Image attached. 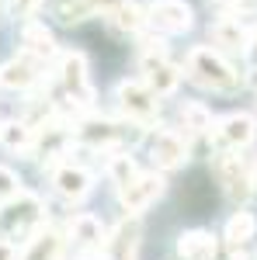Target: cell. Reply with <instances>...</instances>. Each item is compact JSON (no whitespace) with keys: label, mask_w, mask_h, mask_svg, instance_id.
Segmentation results:
<instances>
[{"label":"cell","mask_w":257,"mask_h":260,"mask_svg":"<svg viewBox=\"0 0 257 260\" xmlns=\"http://www.w3.org/2000/svg\"><path fill=\"white\" fill-rule=\"evenodd\" d=\"M39 83V66L32 56H21V59H11L0 66V87L4 90H28Z\"/></svg>","instance_id":"cell-13"},{"label":"cell","mask_w":257,"mask_h":260,"mask_svg":"<svg viewBox=\"0 0 257 260\" xmlns=\"http://www.w3.org/2000/svg\"><path fill=\"white\" fill-rule=\"evenodd\" d=\"M254 236H257V219L250 215V212H237L233 219L226 222V240L233 243V246L254 240Z\"/></svg>","instance_id":"cell-22"},{"label":"cell","mask_w":257,"mask_h":260,"mask_svg":"<svg viewBox=\"0 0 257 260\" xmlns=\"http://www.w3.org/2000/svg\"><path fill=\"white\" fill-rule=\"evenodd\" d=\"M60 253H63V236L52 225H45L28 240V250L21 253V260H60Z\"/></svg>","instance_id":"cell-16"},{"label":"cell","mask_w":257,"mask_h":260,"mask_svg":"<svg viewBox=\"0 0 257 260\" xmlns=\"http://www.w3.org/2000/svg\"><path fill=\"white\" fill-rule=\"evenodd\" d=\"M115 98H119V108L125 111V118L139 121V125H150V121H157V115H160V101H157V94H153L146 83L122 80V83H119V90H115Z\"/></svg>","instance_id":"cell-2"},{"label":"cell","mask_w":257,"mask_h":260,"mask_svg":"<svg viewBox=\"0 0 257 260\" xmlns=\"http://www.w3.org/2000/svg\"><path fill=\"white\" fill-rule=\"evenodd\" d=\"M254 136H257V125H254V118L250 115H226V118L216 125V146L219 149H243V146H250L254 142Z\"/></svg>","instance_id":"cell-9"},{"label":"cell","mask_w":257,"mask_h":260,"mask_svg":"<svg viewBox=\"0 0 257 260\" xmlns=\"http://www.w3.org/2000/svg\"><path fill=\"white\" fill-rule=\"evenodd\" d=\"M150 156H153V163L160 170H174V167H181L188 160V142L174 128H160L153 136V142H150Z\"/></svg>","instance_id":"cell-8"},{"label":"cell","mask_w":257,"mask_h":260,"mask_svg":"<svg viewBox=\"0 0 257 260\" xmlns=\"http://www.w3.org/2000/svg\"><path fill=\"white\" fill-rule=\"evenodd\" d=\"M21 45H24V56H32V59H52L56 56V39H52V31L45 24H39V21L24 24Z\"/></svg>","instance_id":"cell-14"},{"label":"cell","mask_w":257,"mask_h":260,"mask_svg":"<svg viewBox=\"0 0 257 260\" xmlns=\"http://www.w3.org/2000/svg\"><path fill=\"white\" fill-rule=\"evenodd\" d=\"M80 260H94V257H80Z\"/></svg>","instance_id":"cell-32"},{"label":"cell","mask_w":257,"mask_h":260,"mask_svg":"<svg viewBox=\"0 0 257 260\" xmlns=\"http://www.w3.org/2000/svg\"><path fill=\"white\" fill-rule=\"evenodd\" d=\"M139 236H142L139 222L136 219H122L119 225H115V233L104 240L108 260H136V253H139Z\"/></svg>","instance_id":"cell-12"},{"label":"cell","mask_w":257,"mask_h":260,"mask_svg":"<svg viewBox=\"0 0 257 260\" xmlns=\"http://www.w3.org/2000/svg\"><path fill=\"white\" fill-rule=\"evenodd\" d=\"M160 194H163V177H157V174H136L129 184L119 187L122 208H125L129 215H139L142 208H150Z\"/></svg>","instance_id":"cell-5"},{"label":"cell","mask_w":257,"mask_h":260,"mask_svg":"<svg viewBox=\"0 0 257 260\" xmlns=\"http://www.w3.org/2000/svg\"><path fill=\"white\" fill-rule=\"evenodd\" d=\"M188 73L205 90H233V87H240V73L219 52L205 49V45H198V49L188 52Z\"/></svg>","instance_id":"cell-1"},{"label":"cell","mask_w":257,"mask_h":260,"mask_svg":"<svg viewBox=\"0 0 257 260\" xmlns=\"http://www.w3.org/2000/svg\"><path fill=\"white\" fill-rule=\"evenodd\" d=\"M243 49H247V62H250V66H257V28L250 31V39H247V45H243Z\"/></svg>","instance_id":"cell-30"},{"label":"cell","mask_w":257,"mask_h":260,"mask_svg":"<svg viewBox=\"0 0 257 260\" xmlns=\"http://www.w3.org/2000/svg\"><path fill=\"white\" fill-rule=\"evenodd\" d=\"M42 4L45 0H11V14L14 18H32V14H39Z\"/></svg>","instance_id":"cell-28"},{"label":"cell","mask_w":257,"mask_h":260,"mask_svg":"<svg viewBox=\"0 0 257 260\" xmlns=\"http://www.w3.org/2000/svg\"><path fill=\"white\" fill-rule=\"evenodd\" d=\"M216 177L219 184L226 187V194L230 198H250L254 194V174L247 170V163L240 160V156H219L216 160Z\"/></svg>","instance_id":"cell-7"},{"label":"cell","mask_w":257,"mask_h":260,"mask_svg":"<svg viewBox=\"0 0 257 260\" xmlns=\"http://www.w3.org/2000/svg\"><path fill=\"white\" fill-rule=\"evenodd\" d=\"M125 4H129V0H83V7H87L91 14H115Z\"/></svg>","instance_id":"cell-27"},{"label":"cell","mask_w":257,"mask_h":260,"mask_svg":"<svg viewBox=\"0 0 257 260\" xmlns=\"http://www.w3.org/2000/svg\"><path fill=\"white\" fill-rule=\"evenodd\" d=\"M142 21H146V18H142V11H139L132 0L111 14V24H115L119 31H139V28H142Z\"/></svg>","instance_id":"cell-24"},{"label":"cell","mask_w":257,"mask_h":260,"mask_svg":"<svg viewBox=\"0 0 257 260\" xmlns=\"http://www.w3.org/2000/svg\"><path fill=\"white\" fill-rule=\"evenodd\" d=\"M178 118H181V125H184L188 132H209V128H212V115H209V108H205V104H198V101L181 104Z\"/></svg>","instance_id":"cell-21"},{"label":"cell","mask_w":257,"mask_h":260,"mask_svg":"<svg viewBox=\"0 0 257 260\" xmlns=\"http://www.w3.org/2000/svg\"><path fill=\"white\" fill-rule=\"evenodd\" d=\"M136 174H139V167H136V160H132L129 153H115V156L108 160V177H111V184H115V187L129 184Z\"/></svg>","instance_id":"cell-23"},{"label":"cell","mask_w":257,"mask_h":260,"mask_svg":"<svg viewBox=\"0 0 257 260\" xmlns=\"http://www.w3.org/2000/svg\"><path fill=\"white\" fill-rule=\"evenodd\" d=\"M52 187L63 201H83L94 187V177L83 170V167H73V163H63L52 170Z\"/></svg>","instance_id":"cell-10"},{"label":"cell","mask_w":257,"mask_h":260,"mask_svg":"<svg viewBox=\"0 0 257 260\" xmlns=\"http://www.w3.org/2000/svg\"><path fill=\"white\" fill-rule=\"evenodd\" d=\"M142 83H146L157 98H170V94L178 90V83H181V73L163 52H146V56H142Z\"/></svg>","instance_id":"cell-6"},{"label":"cell","mask_w":257,"mask_h":260,"mask_svg":"<svg viewBox=\"0 0 257 260\" xmlns=\"http://www.w3.org/2000/svg\"><path fill=\"white\" fill-rule=\"evenodd\" d=\"M80 139L87 142V146H94V149H108V146H115L122 139V132H119L115 121L94 118V121H83L80 125Z\"/></svg>","instance_id":"cell-19"},{"label":"cell","mask_w":257,"mask_h":260,"mask_svg":"<svg viewBox=\"0 0 257 260\" xmlns=\"http://www.w3.org/2000/svg\"><path fill=\"white\" fill-rule=\"evenodd\" d=\"M0 146L11 153H28L35 146V125L32 121H7L0 125Z\"/></svg>","instance_id":"cell-18"},{"label":"cell","mask_w":257,"mask_h":260,"mask_svg":"<svg viewBox=\"0 0 257 260\" xmlns=\"http://www.w3.org/2000/svg\"><path fill=\"white\" fill-rule=\"evenodd\" d=\"M254 191H257V170H254Z\"/></svg>","instance_id":"cell-31"},{"label":"cell","mask_w":257,"mask_h":260,"mask_svg":"<svg viewBox=\"0 0 257 260\" xmlns=\"http://www.w3.org/2000/svg\"><path fill=\"white\" fill-rule=\"evenodd\" d=\"M178 253L184 260H216V236L212 233H202L191 229L178 240Z\"/></svg>","instance_id":"cell-17"},{"label":"cell","mask_w":257,"mask_h":260,"mask_svg":"<svg viewBox=\"0 0 257 260\" xmlns=\"http://www.w3.org/2000/svg\"><path fill=\"white\" fill-rule=\"evenodd\" d=\"M18 201H21V205L14 208V215H11V236H7V240L18 236L21 243H28L42 229L45 215H42V201L35 198V194H21Z\"/></svg>","instance_id":"cell-11"},{"label":"cell","mask_w":257,"mask_h":260,"mask_svg":"<svg viewBox=\"0 0 257 260\" xmlns=\"http://www.w3.org/2000/svg\"><path fill=\"white\" fill-rule=\"evenodd\" d=\"M91 14L87 7H83V0H63L60 4V18L66 21V24H77V21H83Z\"/></svg>","instance_id":"cell-26"},{"label":"cell","mask_w":257,"mask_h":260,"mask_svg":"<svg viewBox=\"0 0 257 260\" xmlns=\"http://www.w3.org/2000/svg\"><path fill=\"white\" fill-rule=\"evenodd\" d=\"M21 194H24L21 177L11 170V167H0V201H18Z\"/></svg>","instance_id":"cell-25"},{"label":"cell","mask_w":257,"mask_h":260,"mask_svg":"<svg viewBox=\"0 0 257 260\" xmlns=\"http://www.w3.org/2000/svg\"><path fill=\"white\" fill-rule=\"evenodd\" d=\"M212 39H216V45H226V49H243L247 39H250V31L233 18H219L212 24Z\"/></svg>","instance_id":"cell-20"},{"label":"cell","mask_w":257,"mask_h":260,"mask_svg":"<svg viewBox=\"0 0 257 260\" xmlns=\"http://www.w3.org/2000/svg\"><path fill=\"white\" fill-rule=\"evenodd\" d=\"M60 80H63V90L77 101V104H83V108L94 104V87H91V77H87L83 52H66L60 59Z\"/></svg>","instance_id":"cell-3"},{"label":"cell","mask_w":257,"mask_h":260,"mask_svg":"<svg viewBox=\"0 0 257 260\" xmlns=\"http://www.w3.org/2000/svg\"><path fill=\"white\" fill-rule=\"evenodd\" d=\"M0 260H21L14 240H0Z\"/></svg>","instance_id":"cell-29"},{"label":"cell","mask_w":257,"mask_h":260,"mask_svg":"<svg viewBox=\"0 0 257 260\" xmlns=\"http://www.w3.org/2000/svg\"><path fill=\"white\" fill-rule=\"evenodd\" d=\"M146 21L163 35H181V31L191 28L195 14H191V7L184 0H153L150 11H146Z\"/></svg>","instance_id":"cell-4"},{"label":"cell","mask_w":257,"mask_h":260,"mask_svg":"<svg viewBox=\"0 0 257 260\" xmlns=\"http://www.w3.org/2000/svg\"><path fill=\"white\" fill-rule=\"evenodd\" d=\"M70 236H73V243H77V246L91 250V246H101L108 233H104V225H101L98 215L80 212V215H73V219H70Z\"/></svg>","instance_id":"cell-15"}]
</instances>
